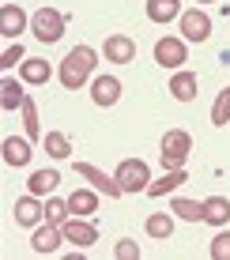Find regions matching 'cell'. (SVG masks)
<instances>
[{
  "label": "cell",
  "mask_w": 230,
  "mask_h": 260,
  "mask_svg": "<svg viewBox=\"0 0 230 260\" xmlns=\"http://www.w3.org/2000/svg\"><path fill=\"white\" fill-rule=\"evenodd\" d=\"M94 64H98V53H94L91 46H76V49H68V57L60 60V87L64 91H79V87L91 79V72Z\"/></svg>",
  "instance_id": "6da1fadb"
},
{
  "label": "cell",
  "mask_w": 230,
  "mask_h": 260,
  "mask_svg": "<svg viewBox=\"0 0 230 260\" xmlns=\"http://www.w3.org/2000/svg\"><path fill=\"white\" fill-rule=\"evenodd\" d=\"M30 30L38 42H46V46H53V42L64 38V15L57 12V8H38V12L30 15Z\"/></svg>",
  "instance_id": "7a4b0ae2"
},
{
  "label": "cell",
  "mask_w": 230,
  "mask_h": 260,
  "mask_svg": "<svg viewBox=\"0 0 230 260\" xmlns=\"http://www.w3.org/2000/svg\"><path fill=\"white\" fill-rule=\"evenodd\" d=\"M189 151H192V136L185 128H170L162 136V170H178V166H185V158H189Z\"/></svg>",
  "instance_id": "3957f363"
},
{
  "label": "cell",
  "mask_w": 230,
  "mask_h": 260,
  "mask_svg": "<svg viewBox=\"0 0 230 260\" xmlns=\"http://www.w3.org/2000/svg\"><path fill=\"white\" fill-rule=\"evenodd\" d=\"M113 177L125 192H147V185H151V170H147L144 158H125Z\"/></svg>",
  "instance_id": "277c9868"
},
{
  "label": "cell",
  "mask_w": 230,
  "mask_h": 260,
  "mask_svg": "<svg viewBox=\"0 0 230 260\" xmlns=\"http://www.w3.org/2000/svg\"><path fill=\"white\" fill-rule=\"evenodd\" d=\"M76 174L79 177H87L91 181V189H98V192H106V200H117L121 192V185H117V177H110L106 170H98V166H91V162H76Z\"/></svg>",
  "instance_id": "5b68a950"
},
{
  "label": "cell",
  "mask_w": 230,
  "mask_h": 260,
  "mask_svg": "<svg viewBox=\"0 0 230 260\" xmlns=\"http://www.w3.org/2000/svg\"><path fill=\"white\" fill-rule=\"evenodd\" d=\"M60 230H64V241H72L76 249H87V245L98 241V230H94L83 215H68V219L60 222Z\"/></svg>",
  "instance_id": "8992f818"
},
{
  "label": "cell",
  "mask_w": 230,
  "mask_h": 260,
  "mask_svg": "<svg viewBox=\"0 0 230 260\" xmlns=\"http://www.w3.org/2000/svg\"><path fill=\"white\" fill-rule=\"evenodd\" d=\"M181 38L185 42H208L211 38V19L208 12H200V8H192V12H181Z\"/></svg>",
  "instance_id": "52a82bcc"
},
{
  "label": "cell",
  "mask_w": 230,
  "mask_h": 260,
  "mask_svg": "<svg viewBox=\"0 0 230 260\" xmlns=\"http://www.w3.org/2000/svg\"><path fill=\"white\" fill-rule=\"evenodd\" d=\"M155 60H158L162 68L178 72L185 60H189V53H185V38H158V42H155Z\"/></svg>",
  "instance_id": "ba28073f"
},
{
  "label": "cell",
  "mask_w": 230,
  "mask_h": 260,
  "mask_svg": "<svg viewBox=\"0 0 230 260\" xmlns=\"http://www.w3.org/2000/svg\"><path fill=\"white\" fill-rule=\"evenodd\" d=\"M91 102L102 106V110L117 106V102H121V79H117V76H94V83H91Z\"/></svg>",
  "instance_id": "9c48e42d"
},
{
  "label": "cell",
  "mask_w": 230,
  "mask_h": 260,
  "mask_svg": "<svg viewBox=\"0 0 230 260\" xmlns=\"http://www.w3.org/2000/svg\"><path fill=\"white\" fill-rule=\"evenodd\" d=\"M60 241H64V230H60L57 222H46V226L34 230L30 249H34L38 256H49V253H57V249H60Z\"/></svg>",
  "instance_id": "30bf717a"
},
{
  "label": "cell",
  "mask_w": 230,
  "mask_h": 260,
  "mask_svg": "<svg viewBox=\"0 0 230 260\" xmlns=\"http://www.w3.org/2000/svg\"><path fill=\"white\" fill-rule=\"evenodd\" d=\"M102 53H106V60H113V64H132V60H136V42L125 38V34H110Z\"/></svg>",
  "instance_id": "8fae6325"
},
{
  "label": "cell",
  "mask_w": 230,
  "mask_h": 260,
  "mask_svg": "<svg viewBox=\"0 0 230 260\" xmlns=\"http://www.w3.org/2000/svg\"><path fill=\"white\" fill-rule=\"evenodd\" d=\"M12 211H15V222H19V226H38V222L46 219V208L38 204V196H34V192L19 196Z\"/></svg>",
  "instance_id": "7c38bea8"
},
{
  "label": "cell",
  "mask_w": 230,
  "mask_h": 260,
  "mask_svg": "<svg viewBox=\"0 0 230 260\" xmlns=\"http://www.w3.org/2000/svg\"><path fill=\"white\" fill-rule=\"evenodd\" d=\"M26 23H30V19H26V12L19 4H4V8H0V34H4V38L15 42L26 30Z\"/></svg>",
  "instance_id": "4fadbf2b"
},
{
  "label": "cell",
  "mask_w": 230,
  "mask_h": 260,
  "mask_svg": "<svg viewBox=\"0 0 230 260\" xmlns=\"http://www.w3.org/2000/svg\"><path fill=\"white\" fill-rule=\"evenodd\" d=\"M178 102H192V98L200 94V83H196V72H185V68H178L174 72V79H170V87H166Z\"/></svg>",
  "instance_id": "5bb4252c"
},
{
  "label": "cell",
  "mask_w": 230,
  "mask_h": 260,
  "mask_svg": "<svg viewBox=\"0 0 230 260\" xmlns=\"http://www.w3.org/2000/svg\"><path fill=\"white\" fill-rule=\"evenodd\" d=\"M49 76H53L49 60H38V57H26L23 64H19V79H23L26 87H46V83H49Z\"/></svg>",
  "instance_id": "9a60e30c"
},
{
  "label": "cell",
  "mask_w": 230,
  "mask_h": 260,
  "mask_svg": "<svg viewBox=\"0 0 230 260\" xmlns=\"http://www.w3.org/2000/svg\"><path fill=\"white\" fill-rule=\"evenodd\" d=\"M30 158H34L30 140H15V136L4 140V162H8V166H26Z\"/></svg>",
  "instance_id": "2e32d148"
},
{
  "label": "cell",
  "mask_w": 230,
  "mask_h": 260,
  "mask_svg": "<svg viewBox=\"0 0 230 260\" xmlns=\"http://www.w3.org/2000/svg\"><path fill=\"white\" fill-rule=\"evenodd\" d=\"M147 19H151V23L181 19V0H147Z\"/></svg>",
  "instance_id": "e0dca14e"
},
{
  "label": "cell",
  "mask_w": 230,
  "mask_h": 260,
  "mask_svg": "<svg viewBox=\"0 0 230 260\" xmlns=\"http://www.w3.org/2000/svg\"><path fill=\"white\" fill-rule=\"evenodd\" d=\"M68 211L72 215H94L98 211V189H76L72 196H68Z\"/></svg>",
  "instance_id": "ac0fdd59"
},
{
  "label": "cell",
  "mask_w": 230,
  "mask_h": 260,
  "mask_svg": "<svg viewBox=\"0 0 230 260\" xmlns=\"http://www.w3.org/2000/svg\"><path fill=\"white\" fill-rule=\"evenodd\" d=\"M144 230H147V238L166 241L174 234V215L170 211H151V215H147V222H144Z\"/></svg>",
  "instance_id": "d6986e66"
},
{
  "label": "cell",
  "mask_w": 230,
  "mask_h": 260,
  "mask_svg": "<svg viewBox=\"0 0 230 260\" xmlns=\"http://www.w3.org/2000/svg\"><path fill=\"white\" fill-rule=\"evenodd\" d=\"M185 181H189L185 166H178V170H166V174H162V181H151V185H147V196H166V192L181 189Z\"/></svg>",
  "instance_id": "ffe728a7"
},
{
  "label": "cell",
  "mask_w": 230,
  "mask_h": 260,
  "mask_svg": "<svg viewBox=\"0 0 230 260\" xmlns=\"http://www.w3.org/2000/svg\"><path fill=\"white\" fill-rule=\"evenodd\" d=\"M23 98H26L23 79H12V76H8L4 83H0V106H4L8 113H12V110H23Z\"/></svg>",
  "instance_id": "44dd1931"
},
{
  "label": "cell",
  "mask_w": 230,
  "mask_h": 260,
  "mask_svg": "<svg viewBox=\"0 0 230 260\" xmlns=\"http://www.w3.org/2000/svg\"><path fill=\"white\" fill-rule=\"evenodd\" d=\"M204 222H211V226H226L230 222V200L226 196H208L204 200Z\"/></svg>",
  "instance_id": "7402d4cb"
},
{
  "label": "cell",
  "mask_w": 230,
  "mask_h": 260,
  "mask_svg": "<svg viewBox=\"0 0 230 260\" xmlns=\"http://www.w3.org/2000/svg\"><path fill=\"white\" fill-rule=\"evenodd\" d=\"M60 185V174L57 170H34L30 174V181H26V192H34V196H49L53 189Z\"/></svg>",
  "instance_id": "603a6c76"
},
{
  "label": "cell",
  "mask_w": 230,
  "mask_h": 260,
  "mask_svg": "<svg viewBox=\"0 0 230 260\" xmlns=\"http://www.w3.org/2000/svg\"><path fill=\"white\" fill-rule=\"evenodd\" d=\"M170 211L185 222H204V200H185V196H178V200H170Z\"/></svg>",
  "instance_id": "cb8c5ba5"
},
{
  "label": "cell",
  "mask_w": 230,
  "mask_h": 260,
  "mask_svg": "<svg viewBox=\"0 0 230 260\" xmlns=\"http://www.w3.org/2000/svg\"><path fill=\"white\" fill-rule=\"evenodd\" d=\"M46 155L49 158H68L72 155V140L64 132H46Z\"/></svg>",
  "instance_id": "d4e9b609"
},
{
  "label": "cell",
  "mask_w": 230,
  "mask_h": 260,
  "mask_svg": "<svg viewBox=\"0 0 230 260\" xmlns=\"http://www.w3.org/2000/svg\"><path fill=\"white\" fill-rule=\"evenodd\" d=\"M23 124H26V140H38L42 136V128H38V106H34L30 94L23 98Z\"/></svg>",
  "instance_id": "484cf974"
},
{
  "label": "cell",
  "mask_w": 230,
  "mask_h": 260,
  "mask_svg": "<svg viewBox=\"0 0 230 260\" xmlns=\"http://www.w3.org/2000/svg\"><path fill=\"white\" fill-rule=\"evenodd\" d=\"M226 121H230V87H226V91H219L215 94V106H211V124L223 128Z\"/></svg>",
  "instance_id": "4316f807"
},
{
  "label": "cell",
  "mask_w": 230,
  "mask_h": 260,
  "mask_svg": "<svg viewBox=\"0 0 230 260\" xmlns=\"http://www.w3.org/2000/svg\"><path fill=\"white\" fill-rule=\"evenodd\" d=\"M68 215H72V211H68V200H57V196L46 200V222H57V226H60Z\"/></svg>",
  "instance_id": "83f0119b"
},
{
  "label": "cell",
  "mask_w": 230,
  "mask_h": 260,
  "mask_svg": "<svg viewBox=\"0 0 230 260\" xmlns=\"http://www.w3.org/2000/svg\"><path fill=\"white\" fill-rule=\"evenodd\" d=\"M211 260H230V230H223V234L211 238Z\"/></svg>",
  "instance_id": "f1b7e54d"
},
{
  "label": "cell",
  "mask_w": 230,
  "mask_h": 260,
  "mask_svg": "<svg viewBox=\"0 0 230 260\" xmlns=\"http://www.w3.org/2000/svg\"><path fill=\"white\" fill-rule=\"evenodd\" d=\"M113 256H117V260H140V245L128 241V238H121L117 245H113Z\"/></svg>",
  "instance_id": "f546056e"
},
{
  "label": "cell",
  "mask_w": 230,
  "mask_h": 260,
  "mask_svg": "<svg viewBox=\"0 0 230 260\" xmlns=\"http://www.w3.org/2000/svg\"><path fill=\"white\" fill-rule=\"evenodd\" d=\"M23 49H19V42H15V46H8L4 49V57H0V68H15V64H23Z\"/></svg>",
  "instance_id": "4dcf8cb0"
},
{
  "label": "cell",
  "mask_w": 230,
  "mask_h": 260,
  "mask_svg": "<svg viewBox=\"0 0 230 260\" xmlns=\"http://www.w3.org/2000/svg\"><path fill=\"white\" fill-rule=\"evenodd\" d=\"M200 4H208V0H200Z\"/></svg>",
  "instance_id": "1f68e13d"
}]
</instances>
